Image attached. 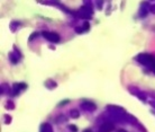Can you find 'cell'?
Listing matches in <instances>:
<instances>
[{"label": "cell", "instance_id": "obj_5", "mask_svg": "<svg viewBox=\"0 0 155 132\" xmlns=\"http://www.w3.org/2000/svg\"><path fill=\"white\" fill-rule=\"evenodd\" d=\"M27 87V85L26 84H24V82H18V84H14V86H12V94L14 95V96H16V95H18V94L20 93V90L25 89Z\"/></svg>", "mask_w": 155, "mask_h": 132}, {"label": "cell", "instance_id": "obj_18", "mask_svg": "<svg viewBox=\"0 0 155 132\" xmlns=\"http://www.w3.org/2000/svg\"><path fill=\"white\" fill-rule=\"evenodd\" d=\"M69 129H70L72 132H77L78 131V128H77V125H73V124H71L69 125Z\"/></svg>", "mask_w": 155, "mask_h": 132}, {"label": "cell", "instance_id": "obj_25", "mask_svg": "<svg viewBox=\"0 0 155 132\" xmlns=\"http://www.w3.org/2000/svg\"><path fill=\"white\" fill-rule=\"evenodd\" d=\"M53 1H56V2H58V0H53Z\"/></svg>", "mask_w": 155, "mask_h": 132}, {"label": "cell", "instance_id": "obj_12", "mask_svg": "<svg viewBox=\"0 0 155 132\" xmlns=\"http://www.w3.org/2000/svg\"><path fill=\"white\" fill-rule=\"evenodd\" d=\"M5 107L7 109H15V104H14L10 99H8V101L6 102V104H5Z\"/></svg>", "mask_w": 155, "mask_h": 132}, {"label": "cell", "instance_id": "obj_6", "mask_svg": "<svg viewBox=\"0 0 155 132\" xmlns=\"http://www.w3.org/2000/svg\"><path fill=\"white\" fill-rule=\"evenodd\" d=\"M114 127L113 123H110V122H105L104 124L100 125V128H99V132H111L114 131Z\"/></svg>", "mask_w": 155, "mask_h": 132}, {"label": "cell", "instance_id": "obj_9", "mask_svg": "<svg viewBox=\"0 0 155 132\" xmlns=\"http://www.w3.org/2000/svg\"><path fill=\"white\" fill-rule=\"evenodd\" d=\"M45 86H46L48 89H53V88H55V87L58 86V84H56V82H54V80L48 79V80H46V82H45Z\"/></svg>", "mask_w": 155, "mask_h": 132}, {"label": "cell", "instance_id": "obj_24", "mask_svg": "<svg viewBox=\"0 0 155 132\" xmlns=\"http://www.w3.org/2000/svg\"><path fill=\"white\" fill-rule=\"evenodd\" d=\"M118 132H127L126 130H123V129H120V130H118Z\"/></svg>", "mask_w": 155, "mask_h": 132}, {"label": "cell", "instance_id": "obj_8", "mask_svg": "<svg viewBox=\"0 0 155 132\" xmlns=\"http://www.w3.org/2000/svg\"><path fill=\"white\" fill-rule=\"evenodd\" d=\"M20 55L21 54H16V53H14V52H12L10 54H9V59H10V61H12L14 64H16V63L18 62V60H19V58H20Z\"/></svg>", "mask_w": 155, "mask_h": 132}, {"label": "cell", "instance_id": "obj_17", "mask_svg": "<svg viewBox=\"0 0 155 132\" xmlns=\"http://www.w3.org/2000/svg\"><path fill=\"white\" fill-rule=\"evenodd\" d=\"M104 6V0H98L97 1V8L98 9H101Z\"/></svg>", "mask_w": 155, "mask_h": 132}, {"label": "cell", "instance_id": "obj_13", "mask_svg": "<svg viewBox=\"0 0 155 132\" xmlns=\"http://www.w3.org/2000/svg\"><path fill=\"white\" fill-rule=\"evenodd\" d=\"M9 90H12V88H10L7 84H2V85H1V94H6V93H8Z\"/></svg>", "mask_w": 155, "mask_h": 132}, {"label": "cell", "instance_id": "obj_14", "mask_svg": "<svg viewBox=\"0 0 155 132\" xmlns=\"http://www.w3.org/2000/svg\"><path fill=\"white\" fill-rule=\"evenodd\" d=\"M4 123L5 124H10L12 123V116L8 115V114H5L4 115Z\"/></svg>", "mask_w": 155, "mask_h": 132}, {"label": "cell", "instance_id": "obj_21", "mask_svg": "<svg viewBox=\"0 0 155 132\" xmlns=\"http://www.w3.org/2000/svg\"><path fill=\"white\" fill-rule=\"evenodd\" d=\"M150 12H153V14H155V6H151V8H150Z\"/></svg>", "mask_w": 155, "mask_h": 132}, {"label": "cell", "instance_id": "obj_2", "mask_svg": "<svg viewBox=\"0 0 155 132\" xmlns=\"http://www.w3.org/2000/svg\"><path fill=\"white\" fill-rule=\"evenodd\" d=\"M80 107H81L83 111L85 112H94L96 109H97V106L94 103H92L91 101H82L81 104H80Z\"/></svg>", "mask_w": 155, "mask_h": 132}, {"label": "cell", "instance_id": "obj_4", "mask_svg": "<svg viewBox=\"0 0 155 132\" xmlns=\"http://www.w3.org/2000/svg\"><path fill=\"white\" fill-rule=\"evenodd\" d=\"M150 8H151V6H150L148 2H146V1H143V2L140 4V10H138V16H140V18H144V17L147 16Z\"/></svg>", "mask_w": 155, "mask_h": 132}, {"label": "cell", "instance_id": "obj_1", "mask_svg": "<svg viewBox=\"0 0 155 132\" xmlns=\"http://www.w3.org/2000/svg\"><path fill=\"white\" fill-rule=\"evenodd\" d=\"M93 14V10L92 8L89 7V6H83V7H81L80 9H79V12H77V15L79 18H85V19H90V17H91V15Z\"/></svg>", "mask_w": 155, "mask_h": 132}, {"label": "cell", "instance_id": "obj_19", "mask_svg": "<svg viewBox=\"0 0 155 132\" xmlns=\"http://www.w3.org/2000/svg\"><path fill=\"white\" fill-rule=\"evenodd\" d=\"M82 27L84 28V31H88L89 27H90V24L88 23V22H84V24H83V26H82Z\"/></svg>", "mask_w": 155, "mask_h": 132}, {"label": "cell", "instance_id": "obj_16", "mask_svg": "<svg viewBox=\"0 0 155 132\" xmlns=\"http://www.w3.org/2000/svg\"><path fill=\"white\" fill-rule=\"evenodd\" d=\"M56 123H62V122H64V121H66V119L63 115H61V116H58V119H56Z\"/></svg>", "mask_w": 155, "mask_h": 132}, {"label": "cell", "instance_id": "obj_10", "mask_svg": "<svg viewBox=\"0 0 155 132\" xmlns=\"http://www.w3.org/2000/svg\"><path fill=\"white\" fill-rule=\"evenodd\" d=\"M70 115H71V117H72V119H78V117L80 116V112H79V109H71Z\"/></svg>", "mask_w": 155, "mask_h": 132}, {"label": "cell", "instance_id": "obj_7", "mask_svg": "<svg viewBox=\"0 0 155 132\" xmlns=\"http://www.w3.org/2000/svg\"><path fill=\"white\" fill-rule=\"evenodd\" d=\"M39 132H54V131H53V128L48 123H43L41 125V128H39Z\"/></svg>", "mask_w": 155, "mask_h": 132}, {"label": "cell", "instance_id": "obj_3", "mask_svg": "<svg viewBox=\"0 0 155 132\" xmlns=\"http://www.w3.org/2000/svg\"><path fill=\"white\" fill-rule=\"evenodd\" d=\"M42 35L47 40V41H50L52 43H58L60 41V35L58 33H54V32H46L44 31L42 32Z\"/></svg>", "mask_w": 155, "mask_h": 132}, {"label": "cell", "instance_id": "obj_23", "mask_svg": "<svg viewBox=\"0 0 155 132\" xmlns=\"http://www.w3.org/2000/svg\"><path fill=\"white\" fill-rule=\"evenodd\" d=\"M66 103H69V101H63L62 103H61V105H63V104H66Z\"/></svg>", "mask_w": 155, "mask_h": 132}, {"label": "cell", "instance_id": "obj_20", "mask_svg": "<svg viewBox=\"0 0 155 132\" xmlns=\"http://www.w3.org/2000/svg\"><path fill=\"white\" fill-rule=\"evenodd\" d=\"M37 35H38V33H37V32H35V33H33V34L31 35V37H29V41H31V40H34L36 37V36H37Z\"/></svg>", "mask_w": 155, "mask_h": 132}, {"label": "cell", "instance_id": "obj_15", "mask_svg": "<svg viewBox=\"0 0 155 132\" xmlns=\"http://www.w3.org/2000/svg\"><path fill=\"white\" fill-rule=\"evenodd\" d=\"M74 31L77 32L78 34H81V33H83V32H84V28L81 27V26H77V27H74Z\"/></svg>", "mask_w": 155, "mask_h": 132}, {"label": "cell", "instance_id": "obj_22", "mask_svg": "<svg viewBox=\"0 0 155 132\" xmlns=\"http://www.w3.org/2000/svg\"><path fill=\"white\" fill-rule=\"evenodd\" d=\"M83 132H92V130H91V129H85Z\"/></svg>", "mask_w": 155, "mask_h": 132}, {"label": "cell", "instance_id": "obj_11", "mask_svg": "<svg viewBox=\"0 0 155 132\" xmlns=\"http://www.w3.org/2000/svg\"><path fill=\"white\" fill-rule=\"evenodd\" d=\"M20 26H21V24L19 22H12L10 24V30H12V32H16V30L18 27H20Z\"/></svg>", "mask_w": 155, "mask_h": 132}]
</instances>
